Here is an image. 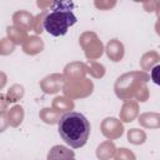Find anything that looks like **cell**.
I'll list each match as a JSON object with an SVG mask.
<instances>
[{"label": "cell", "mask_w": 160, "mask_h": 160, "mask_svg": "<svg viewBox=\"0 0 160 160\" xmlns=\"http://www.w3.org/2000/svg\"><path fill=\"white\" fill-rule=\"evenodd\" d=\"M61 139L72 149L82 148L90 135L89 120L79 111L65 112L58 124Z\"/></svg>", "instance_id": "obj_1"}, {"label": "cell", "mask_w": 160, "mask_h": 160, "mask_svg": "<svg viewBox=\"0 0 160 160\" xmlns=\"http://www.w3.org/2000/svg\"><path fill=\"white\" fill-rule=\"evenodd\" d=\"M74 8L75 4L72 0H55L44 19V29L52 36L65 35L69 28L78 21V18L74 14Z\"/></svg>", "instance_id": "obj_2"}, {"label": "cell", "mask_w": 160, "mask_h": 160, "mask_svg": "<svg viewBox=\"0 0 160 160\" xmlns=\"http://www.w3.org/2000/svg\"><path fill=\"white\" fill-rule=\"evenodd\" d=\"M150 76H151V80H152L154 84L160 85V64H159V65H155V66L151 69Z\"/></svg>", "instance_id": "obj_3"}]
</instances>
